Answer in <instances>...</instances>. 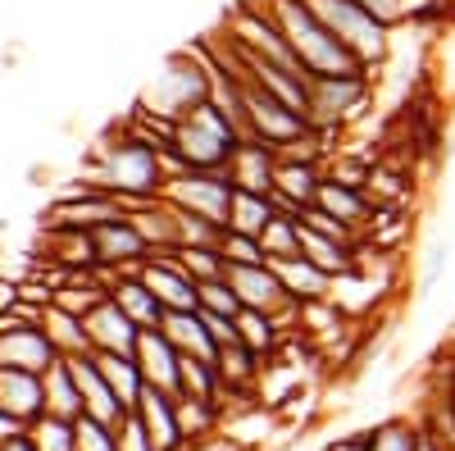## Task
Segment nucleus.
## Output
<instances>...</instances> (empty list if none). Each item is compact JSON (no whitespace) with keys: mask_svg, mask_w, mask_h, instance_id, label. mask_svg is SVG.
Instances as JSON below:
<instances>
[{"mask_svg":"<svg viewBox=\"0 0 455 451\" xmlns=\"http://www.w3.org/2000/svg\"><path fill=\"white\" fill-rule=\"evenodd\" d=\"M219 251H223V260H228V265H269V260H264V246H259V238H251V233H233V229H223V242H219Z\"/></svg>","mask_w":455,"mask_h":451,"instance_id":"39","label":"nucleus"},{"mask_svg":"<svg viewBox=\"0 0 455 451\" xmlns=\"http://www.w3.org/2000/svg\"><path fill=\"white\" fill-rule=\"evenodd\" d=\"M369 447V433H347V438H332L323 451H364Z\"/></svg>","mask_w":455,"mask_h":451,"instance_id":"45","label":"nucleus"},{"mask_svg":"<svg viewBox=\"0 0 455 451\" xmlns=\"http://www.w3.org/2000/svg\"><path fill=\"white\" fill-rule=\"evenodd\" d=\"M137 420L146 424L156 451H192V442H187V433H182V424H178V406H173L169 392L146 388L141 401H137Z\"/></svg>","mask_w":455,"mask_h":451,"instance_id":"18","label":"nucleus"},{"mask_svg":"<svg viewBox=\"0 0 455 451\" xmlns=\"http://www.w3.org/2000/svg\"><path fill=\"white\" fill-rule=\"evenodd\" d=\"M42 328H46V337H51V347H55L60 360H68V356H96L78 315H68V310H60V306H46V310H42Z\"/></svg>","mask_w":455,"mask_h":451,"instance_id":"25","label":"nucleus"},{"mask_svg":"<svg viewBox=\"0 0 455 451\" xmlns=\"http://www.w3.org/2000/svg\"><path fill=\"white\" fill-rule=\"evenodd\" d=\"M419 451H451V447H446V442H437V438H428V433H424V442H419Z\"/></svg>","mask_w":455,"mask_h":451,"instance_id":"48","label":"nucleus"},{"mask_svg":"<svg viewBox=\"0 0 455 451\" xmlns=\"http://www.w3.org/2000/svg\"><path fill=\"white\" fill-rule=\"evenodd\" d=\"M274 214H278L274 197H264V192H237V187H233V201H228V229H233V233L259 238L264 223H269Z\"/></svg>","mask_w":455,"mask_h":451,"instance_id":"31","label":"nucleus"},{"mask_svg":"<svg viewBox=\"0 0 455 451\" xmlns=\"http://www.w3.org/2000/svg\"><path fill=\"white\" fill-rule=\"evenodd\" d=\"M114 438H119V451H156V442H150L146 424L137 420V410H132V415H124L119 424H114Z\"/></svg>","mask_w":455,"mask_h":451,"instance_id":"43","label":"nucleus"},{"mask_svg":"<svg viewBox=\"0 0 455 451\" xmlns=\"http://www.w3.org/2000/svg\"><path fill=\"white\" fill-rule=\"evenodd\" d=\"M173 210H192L201 219H214L228 229V201H233V178L228 169H187L178 178L164 182L160 192Z\"/></svg>","mask_w":455,"mask_h":451,"instance_id":"7","label":"nucleus"},{"mask_svg":"<svg viewBox=\"0 0 455 451\" xmlns=\"http://www.w3.org/2000/svg\"><path fill=\"white\" fill-rule=\"evenodd\" d=\"M0 410H10L14 420L32 424L36 415H46V388L42 374L28 369H0Z\"/></svg>","mask_w":455,"mask_h":451,"instance_id":"20","label":"nucleus"},{"mask_svg":"<svg viewBox=\"0 0 455 451\" xmlns=\"http://www.w3.org/2000/svg\"><path fill=\"white\" fill-rule=\"evenodd\" d=\"M259 246H264V260H269V265H278V260H291V255H300V214H287V210H278L269 223H264Z\"/></svg>","mask_w":455,"mask_h":451,"instance_id":"32","label":"nucleus"},{"mask_svg":"<svg viewBox=\"0 0 455 451\" xmlns=\"http://www.w3.org/2000/svg\"><path fill=\"white\" fill-rule=\"evenodd\" d=\"M283 328H278V319L274 315H264V310H242L237 315V342L242 347H251L259 360H274L278 351H283Z\"/></svg>","mask_w":455,"mask_h":451,"instance_id":"28","label":"nucleus"},{"mask_svg":"<svg viewBox=\"0 0 455 451\" xmlns=\"http://www.w3.org/2000/svg\"><path fill=\"white\" fill-rule=\"evenodd\" d=\"M210 73H214V60L205 51H178V55H169V64L156 73V83L141 92L137 115L178 124L182 115H192L196 105L210 101Z\"/></svg>","mask_w":455,"mask_h":451,"instance_id":"3","label":"nucleus"},{"mask_svg":"<svg viewBox=\"0 0 455 451\" xmlns=\"http://www.w3.org/2000/svg\"><path fill=\"white\" fill-rule=\"evenodd\" d=\"M205 315V310H201ZM205 328L214 333V342L228 347V342H237V319H228V315H205Z\"/></svg>","mask_w":455,"mask_h":451,"instance_id":"44","label":"nucleus"},{"mask_svg":"<svg viewBox=\"0 0 455 451\" xmlns=\"http://www.w3.org/2000/svg\"><path fill=\"white\" fill-rule=\"evenodd\" d=\"M278 278L287 287L291 301H300V306H310V301H328L332 296V274H323L319 265H310L306 255H291V260H278Z\"/></svg>","mask_w":455,"mask_h":451,"instance_id":"23","label":"nucleus"},{"mask_svg":"<svg viewBox=\"0 0 455 451\" xmlns=\"http://www.w3.org/2000/svg\"><path fill=\"white\" fill-rule=\"evenodd\" d=\"M173 255H178V265L192 274L196 283H214V278L228 274V260H223L219 246H178Z\"/></svg>","mask_w":455,"mask_h":451,"instance_id":"36","label":"nucleus"},{"mask_svg":"<svg viewBox=\"0 0 455 451\" xmlns=\"http://www.w3.org/2000/svg\"><path fill=\"white\" fill-rule=\"evenodd\" d=\"M0 451H32V442H28V433H23V438H10V442H0Z\"/></svg>","mask_w":455,"mask_h":451,"instance_id":"47","label":"nucleus"},{"mask_svg":"<svg viewBox=\"0 0 455 451\" xmlns=\"http://www.w3.org/2000/svg\"><path fill=\"white\" fill-rule=\"evenodd\" d=\"M355 5L360 10H369L378 23H383V28H401V23H410V0H355Z\"/></svg>","mask_w":455,"mask_h":451,"instance_id":"42","label":"nucleus"},{"mask_svg":"<svg viewBox=\"0 0 455 451\" xmlns=\"http://www.w3.org/2000/svg\"><path fill=\"white\" fill-rule=\"evenodd\" d=\"M182 392H187V397H205V401H219V406H223V383H219L214 360L182 356Z\"/></svg>","mask_w":455,"mask_h":451,"instance_id":"35","label":"nucleus"},{"mask_svg":"<svg viewBox=\"0 0 455 451\" xmlns=\"http://www.w3.org/2000/svg\"><path fill=\"white\" fill-rule=\"evenodd\" d=\"M323 214H332V219H341L347 229H355L360 238L369 233V223H373V201H369V192L364 187H347V182H332V178H323V187H319V201H315Z\"/></svg>","mask_w":455,"mask_h":451,"instance_id":"19","label":"nucleus"},{"mask_svg":"<svg viewBox=\"0 0 455 451\" xmlns=\"http://www.w3.org/2000/svg\"><path fill=\"white\" fill-rule=\"evenodd\" d=\"M28 433V424L23 420H14L10 410H0V442H10V438H23Z\"/></svg>","mask_w":455,"mask_h":451,"instance_id":"46","label":"nucleus"},{"mask_svg":"<svg viewBox=\"0 0 455 451\" xmlns=\"http://www.w3.org/2000/svg\"><path fill=\"white\" fill-rule=\"evenodd\" d=\"M28 442H32V451H78L73 420H55V415H36L28 424Z\"/></svg>","mask_w":455,"mask_h":451,"instance_id":"34","label":"nucleus"},{"mask_svg":"<svg viewBox=\"0 0 455 451\" xmlns=\"http://www.w3.org/2000/svg\"><path fill=\"white\" fill-rule=\"evenodd\" d=\"M274 173H278V150L259 137L237 141L233 160H228V178H233L237 192H274Z\"/></svg>","mask_w":455,"mask_h":451,"instance_id":"17","label":"nucleus"},{"mask_svg":"<svg viewBox=\"0 0 455 451\" xmlns=\"http://www.w3.org/2000/svg\"><path fill=\"white\" fill-rule=\"evenodd\" d=\"M73 433H78V451H119L114 424H100V420H92V415L73 420Z\"/></svg>","mask_w":455,"mask_h":451,"instance_id":"41","label":"nucleus"},{"mask_svg":"<svg viewBox=\"0 0 455 451\" xmlns=\"http://www.w3.org/2000/svg\"><path fill=\"white\" fill-rule=\"evenodd\" d=\"M237 141H246V137L233 128L228 115H219L210 101L173 124V150L182 156L187 169H228Z\"/></svg>","mask_w":455,"mask_h":451,"instance_id":"4","label":"nucleus"},{"mask_svg":"<svg viewBox=\"0 0 455 451\" xmlns=\"http://www.w3.org/2000/svg\"><path fill=\"white\" fill-rule=\"evenodd\" d=\"M178 251V246H173ZM173 251H150L141 260V283L156 292V301L164 310H201V292H196V278L178 265Z\"/></svg>","mask_w":455,"mask_h":451,"instance_id":"11","label":"nucleus"},{"mask_svg":"<svg viewBox=\"0 0 455 451\" xmlns=\"http://www.w3.org/2000/svg\"><path fill=\"white\" fill-rule=\"evenodd\" d=\"M128 223L141 233L146 251H173L178 246V214H173V205L164 197L128 205Z\"/></svg>","mask_w":455,"mask_h":451,"instance_id":"22","label":"nucleus"},{"mask_svg":"<svg viewBox=\"0 0 455 451\" xmlns=\"http://www.w3.org/2000/svg\"><path fill=\"white\" fill-rule=\"evenodd\" d=\"M83 328H87L92 351H109V356H132L137 337H141V328L119 310V301H114V296H105L100 306H92L83 315Z\"/></svg>","mask_w":455,"mask_h":451,"instance_id":"15","label":"nucleus"},{"mask_svg":"<svg viewBox=\"0 0 455 451\" xmlns=\"http://www.w3.org/2000/svg\"><path fill=\"white\" fill-rule=\"evenodd\" d=\"M173 406H178V424H182L187 442H192V451H196L201 442H210V438L223 429V406H219V401H205V397H187V392H178V397H173Z\"/></svg>","mask_w":455,"mask_h":451,"instance_id":"24","label":"nucleus"},{"mask_svg":"<svg viewBox=\"0 0 455 451\" xmlns=\"http://www.w3.org/2000/svg\"><path fill=\"white\" fill-rule=\"evenodd\" d=\"M369 433V447L364 451H419L424 442V429L419 420H405V415H392V420H378Z\"/></svg>","mask_w":455,"mask_h":451,"instance_id":"33","label":"nucleus"},{"mask_svg":"<svg viewBox=\"0 0 455 451\" xmlns=\"http://www.w3.org/2000/svg\"><path fill=\"white\" fill-rule=\"evenodd\" d=\"M132 360H137V369H141L146 388L169 392V397H178V392H182V351L169 342V337H164L160 328H141Z\"/></svg>","mask_w":455,"mask_h":451,"instance_id":"12","label":"nucleus"},{"mask_svg":"<svg viewBox=\"0 0 455 451\" xmlns=\"http://www.w3.org/2000/svg\"><path fill=\"white\" fill-rule=\"evenodd\" d=\"M42 388H46V415L55 420H83V397H78V383L64 360H55L46 374H42Z\"/></svg>","mask_w":455,"mask_h":451,"instance_id":"29","label":"nucleus"},{"mask_svg":"<svg viewBox=\"0 0 455 451\" xmlns=\"http://www.w3.org/2000/svg\"><path fill=\"white\" fill-rule=\"evenodd\" d=\"M451 64H455V42H451Z\"/></svg>","mask_w":455,"mask_h":451,"instance_id":"49","label":"nucleus"},{"mask_svg":"<svg viewBox=\"0 0 455 451\" xmlns=\"http://www.w3.org/2000/svg\"><path fill=\"white\" fill-rule=\"evenodd\" d=\"M223 278H228V287L237 292L242 310H264V315H278V310L287 306V301H291L274 265H228V274H223Z\"/></svg>","mask_w":455,"mask_h":451,"instance_id":"14","label":"nucleus"},{"mask_svg":"<svg viewBox=\"0 0 455 451\" xmlns=\"http://www.w3.org/2000/svg\"><path fill=\"white\" fill-rule=\"evenodd\" d=\"M87 182L100 187V192L119 197L124 214L137 201H156L164 192V165H160V146L141 141L137 133L114 128L109 137H100L92 146V165H87Z\"/></svg>","mask_w":455,"mask_h":451,"instance_id":"1","label":"nucleus"},{"mask_svg":"<svg viewBox=\"0 0 455 451\" xmlns=\"http://www.w3.org/2000/svg\"><path fill=\"white\" fill-rule=\"evenodd\" d=\"M196 292H201V310H205V315H228V319H237V315H242V301H237L233 287H228V278L196 283Z\"/></svg>","mask_w":455,"mask_h":451,"instance_id":"40","label":"nucleus"},{"mask_svg":"<svg viewBox=\"0 0 455 451\" xmlns=\"http://www.w3.org/2000/svg\"><path fill=\"white\" fill-rule=\"evenodd\" d=\"M160 333L169 337L182 356H196V360H214L219 356V342H214V333L205 328V315L201 310H164Z\"/></svg>","mask_w":455,"mask_h":451,"instance_id":"21","label":"nucleus"},{"mask_svg":"<svg viewBox=\"0 0 455 451\" xmlns=\"http://www.w3.org/2000/svg\"><path fill=\"white\" fill-rule=\"evenodd\" d=\"M109 219H124V201L119 197H109L100 192V187L83 182V187H73L68 197H60L46 214V229H78V233H92L100 229V223Z\"/></svg>","mask_w":455,"mask_h":451,"instance_id":"10","label":"nucleus"},{"mask_svg":"<svg viewBox=\"0 0 455 451\" xmlns=\"http://www.w3.org/2000/svg\"><path fill=\"white\" fill-rule=\"evenodd\" d=\"M55 347L42 324L23 319L19 310L0 315V369H28V374H46L55 365Z\"/></svg>","mask_w":455,"mask_h":451,"instance_id":"8","label":"nucleus"},{"mask_svg":"<svg viewBox=\"0 0 455 451\" xmlns=\"http://www.w3.org/2000/svg\"><path fill=\"white\" fill-rule=\"evenodd\" d=\"M246 124H251V137L269 141L274 150L315 133V124L300 115V109H291L287 101L269 96L264 87H251V83H246Z\"/></svg>","mask_w":455,"mask_h":451,"instance_id":"9","label":"nucleus"},{"mask_svg":"<svg viewBox=\"0 0 455 451\" xmlns=\"http://www.w3.org/2000/svg\"><path fill=\"white\" fill-rule=\"evenodd\" d=\"M178 214V246H219L223 242V223L201 219L192 210H173Z\"/></svg>","mask_w":455,"mask_h":451,"instance_id":"38","label":"nucleus"},{"mask_svg":"<svg viewBox=\"0 0 455 451\" xmlns=\"http://www.w3.org/2000/svg\"><path fill=\"white\" fill-rule=\"evenodd\" d=\"M319 187H323V160H278L269 197L287 214H306L319 201Z\"/></svg>","mask_w":455,"mask_h":451,"instance_id":"13","label":"nucleus"},{"mask_svg":"<svg viewBox=\"0 0 455 451\" xmlns=\"http://www.w3.org/2000/svg\"><path fill=\"white\" fill-rule=\"evenodd\" d=\"M264 14L278 23V32L287 36V46L296 51L300 68L310 78H347V73H369L337 36L323 28V19L306 5V0H259Z\"/></svg>","mask_w":455,"mask_h":451,"instance_id":"2","label":"nucleus"},{"mask_svg":"<svg viewBox=\"0 0 455 451\" xmlns=\"http://www.w3.org/2000/svg\"><path fill=\"white\" fill-rule=\"evenodd\" d=\"M109 296L114 301H119V310L137 324V328H160V319H164V306H160V301H156V292H150L137 274L132 278H119V283H114L109 287Z\"/></svg>","mask_w":455,"mask_h":451,"instance_id":"26","label":"nucleus"},{"mask_svg":"<svg viewBox=\"0 0 455 451\" xmlns=\"http://www.w3.org/2000/svg\"><path fill=\"white\" fill-rule=\"evenodd\" d=\"M73 383H78V397H83V415L100 420V424H119L124 415H132V410L119 406V397H114V388L105 383V374L96 365V356H68L64 360Z\"/></svg>","mask_w":455,"mask_h":451,"instance_id":"16","label":"nucleus"},{"mask_svg":"<svg viewBox=\"0 0 455 451\" xmlns=\"http://www.w3.org/2000/svg\"><path fill=\"white\" fill-rule=\"evenodd\" d=\"M96 365L105 374V383L114 388V397H119L124 410H137L141 392H146V379H141V369L132 356H109V351H96Z\"/></svg>","mask_w":455,"mask_h":451,"instance_id":"27","label":"nucleus"},{"mask_svg":"<svg viewBox=\"0 0 455 451\" xmlns=\"http://www.w3.org/2000/svg\"><path fill=\"white\" fill-rule=\"evenodd\" d=\"M446 270H451V242L437 238V242L424 246V260H419V301H433V292L442 287Z\"/></svg>","mask_w":455,"mask_h":451,"instance_id":"37","label":"nucleus"},{"mask_svg":"<svg viewBox=\"0 0 455 451\" xmlns=\"http://www.w3.org/2000/svg\"><path fill=\"white\" fill-rule=\"evenodd\" d=\"M373 101V73L347 78H310V124L319 133H347Z\"/></svg>","mask_w":455,"mask_h":451,"instance_id":"6","label":"nucleus"},{"mask_svg":"<svg viewBox=\"0 0 455 451\" xmlns=\"http://www.w3.org/2000/svg\"><path fill=\"white\" fill-rule=\"evenodd\" d=\"M306 5L323 19V28H328L369 73L387 64V55H392V28H383L369 10H360L355 0H306Z\"/></svg>","mask_w":455,"mask_h":451,"instance_id":"5","label":"nucleus"},{"mask_svg":"<svg viewBox=\"0 0 455 451\" xmlns=\"http://www.w3.org/2000/svg\"><path fill=\"white\" fill-rule=\"evenodd\" d=\"M46 260H55L60 270H96V246L92 233L78 229H46Z\"/></svg>","mask_w":455,"mask_h":451,"instance_id":"30","label":"nucleus"}]
</instances>
